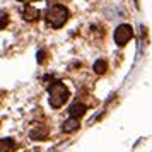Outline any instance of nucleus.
Here are the masks:
<instances>
[{"label": "nucleus", "mask_w": 152, "mask_h": 152, "mask_svg": "<svg viewBox=\"0 0 152 152\" xmlns=\"http://www.w3.org/2000/svg\"><path fill=\"white\" fill-rule=\"evenodd\" d=\"M67 19H69V12L63 5H53L46 14V22L51 28H62Z\"/></svg>", "instance_id": "1"}, {"label": "nucleus", "mask_w": 152, "mask_h": 152, "mask_svg": "<svg viewBox=\"0 0 152 152\" xmlns=\"http://www.w3.org/2000/svg\"><path fill=\"white\" fill-rule=\"evenodd\" d=\"M69 99V91L62 82H55L50 87V103L53 108H62Z\"/></svg>", "instance_id": "2"}, {"label": "nucleus", "mask_w": 152, "mask_h": 152, "mask_svg": "<svg viewBox=\"0 0 152 152\" xmlns=\"http://www.w3.org/2000/svg\"><path fill=\"white\" fill-rule=\"evenodd\" d=\"M133 36V29L128 26V24H123V26H120L116 29V33H115V39H116L118 45H125V43L130 41V38Z\"/></svg>", "instance_id": "3"}, {"label": "nucleus", "mask_w": 152, "mask_h": 152, "mask_svg": "<svg viewBox=\"0 0 152 152\" xmlns=\"http://www.w3.org/2000/svg\"><path fill=\"white\" fill-rule=\"evenodd\" d=\"M38 10H36L34 7H26L24 10H22V17L26 19V21H29V22H33V21H36L38 19Z\"/></svg>", "instance_id": "4"}, {"label": "nucleus", "mask_w": 152, "mask_h": 152, "mask_svg": "<svg viewBox=\"0 0 152 152\" xmlns=\"http://www.w3.org/2000/svg\"><path fill=\"white\" fill-rule=\"evenodd\" d=\"M84 113H86V106H84V104H74V106H72V108H70L69 110V115L72 118H79V116H82Z\"/></svg>", "instance_id": "5"}, {"label": "nucleus", "mask_w": 152, "mask_h": 152, "mask_svg": "<svg viewBox=\"0 0 152 152\" xmlns=\"http://www.w3.org/2000/svg\"><path fill=\"white\" fill-rule=\"evenodd\" d=\"M12 151H14V140L0 138V152H12Z\"/></svg>", "instance_id": "6"}, {"label": "nucleus", "mask_w": 152, "mask_h": 152, "mask_svg": "<svg viewBox=\"0 0 152 152\" xmlns=\"http://www.w3.org/2000/svg\"><path fill=\"white\" fill-rule=\"evenodd\" d=\"M79 128V118H72L70 116L69 121H65V125H63V130L65 132H74Z\"/></svg>", "instance_id": "7"}, {"label": "nucleus", "mask_w": 152, "mask_h": 152, "mask_svg": "<svg viewBox=\"0 0 152 152\" xmlns=\"http://www.w3.org/2000/svg\"><path fill=\"white\" fill-rule=\"evenodd\" d=\"M94 69H96V72H97V74H103V72H104V69H106V63H104L103 60H97V62H96V65H94Z\"/></svg>", "instance_id": "8"}, {"label": "nucleus", "mask_w": 152, "mask_h": 152, "mask_svg": "<svg viewBox=\"0 0 152 152\" xmlns=\"http://www.w3.org/2000/svg\"><path fill=\"white\" fill-rule=\"evenodd\" d=\"M7 22H9L7 14H5V12H0V29L5 28V26H7Z\"/></svg>", "instance_id": "9"}]
</instances>
